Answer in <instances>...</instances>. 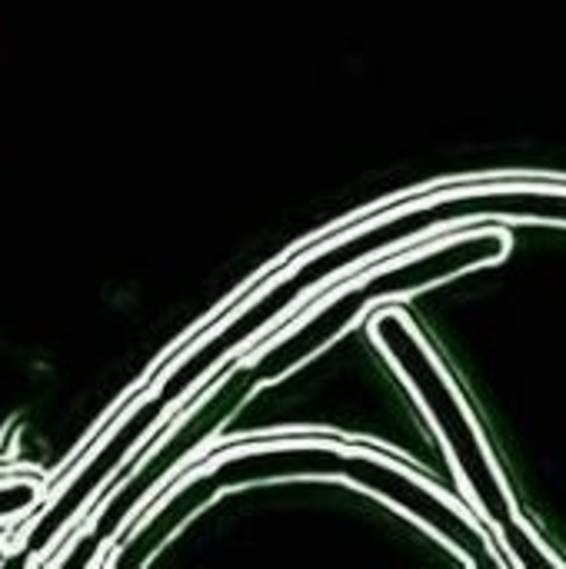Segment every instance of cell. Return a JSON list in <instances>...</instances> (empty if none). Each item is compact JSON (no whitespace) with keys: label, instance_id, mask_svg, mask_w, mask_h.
I'll return each mask as SVG.
<instances>
[{"label":"cell","instance_id":"6","mask_svg":"<svg viewBox=\"0 0 566 569\" xmlns=\"http://www.w3.org/2000/svg\"><path fill=\"white\" fill-rule=\"evenodd\" d=\"M217 497V490H214V483L207 480V473L203 470H197V473H190L187 480H180L177 487H173V493L167 497V503H160L157 510H150V517H147V523L143 527H137L120 547H117V553H107L100 563L103 567H147L150 560H153V553L197 513V510H203L210 500Z\"/></svg>","mask_w":566,"mask_h":569},{"label":"cell","instance_id":"1","mask_svg":"<svg viewBox=\"0 0 566 569\" xmlns=\"http://www.w3.org/2000/svg\"><path fill=\"white\" fill-rule=\"evenodd\" d=\"M407 243L397 223V213L374 220L367 230H357L344 240H330L314 257L290 267L274 287L254 297L244 310L227 317L217 330H210L200 343H193L163 377H157L120 417L117 423L90 447L83 463L63 480V487L50 497V503L33 517V523L17 540V557L10 563H37L70 533L77 517L97 500L100 487L127 463V457L214 373L220 370L240 347L257 340L270 323H277L287 310L300 307L314 290L327 287L344 270L387 253Z\"/></svg>","mask_w":566,"mask_h":569},{"label":"cell","instance_id":"3","mask_svg":"<svg viewBox=\"0 0 566 569\" xmlns=\"http://www.w3.org/2000/svg\"><path fill=\"white\" fill-rule=\"evenodd\" d=\"M504 250H507L504 233H477V237H464V240H454L447 247H437V250H430L424 257L404 260L397 267L374 270L360 283L347 287L344 293L330 297L324 307H317L314 313H307L277 343H270L267 350H260L254 357V363L240 370V377L247 380L250 390L267 387V383H277L287 373H294L297 367H304L307 360H314L324 347H330L377 300L424 290L430 283H440V280L460 273V270L490 263V260L504 257Z\"/></svg>","mask_w":566,"mask_h":569},{"label":"cell","instance_id":"7","mask_svg":"<svg viewBox=\"0 0 566 569\" xmlns=\"http://www.w3.org/2000/svg\"><path fill=\"white\" fill-rule=\"evenodd\" d=\"M43 500V490L37 480L7 477L0 480V523H13L27 513H33Z\"/></svg>","mask_w":566,"mask_h":569},{"label":"cell","instance_id":"2","mask_svg":"<svg viewBox=\"0 0 566 569\" xmlns=\"http://www.w3.org/2000/svg\"><path fill=\"white\" fill-rule=\"evenodd\" d=\"M207 480L217 493L247 487V483H267V480H304V477H340L350 480L387 503L407 510L420 523H427L434 533H440L450 547H457L470 563L490 567L494 553L484 540V533L464 520L450 503H444L430 487L394 467L390 460L344 447L334 440H300V443H254V447H234L207 460L203 467Z\"/></svg>","mask_w":566,"mask_h":569},{"label":"cell","instance_id":"4","mask_svg":"<svg viewBox=\"0 0 566 569\" xmlns=\"http://www.w3.org/2000/svg\"><path fill=\"white\" fill-rule=\"evenodd\" d=\"M370 333L384 347L390 363L407 377L414 393L424 400L430 420L444 433V440H447V447H450V453H454V460L460 467V477L474 490V497L484 507V513L490 517V523L507 537L514 557L520 563H527V567L550 563V557H544L537 550V543L517 527L510 500H507V493H504V487H500V480H497V473H494V467H490V460L484 453V443H480L477 430L470 427L467 410L460 407L454 387L447 383V377L440 373V367L434 363V357L427 353V347L420 343L414 327L397 310H384V313L374 317Z\"/></svg>","mask_w":566,"mask_h":569},{"label":"cell","instance_id":"5","mask_svg":"<svg viewBox=\"0 0 566 569\" xmlns=\"http://www.w3.org/2000/svg\"><path fill=\"white\" fill-rule=\"evenodd\" d=\"M254 390L247 387V380L240 377V373H234L220 390H214L197 410H193V417H187L173 433H170V440L147 460V467L130 480V483H123L120 490H117V497L113 500H107L97 513H93V520H90V527L63 550V553H57L53 557V563L57 567H97L100 560H103V550L110 547V543H117V537L127 530V523L153 500V493L173 477V473H180V467H183V460L190 457V453H197L230 417H234V410L250 397Z\"/></svg>","mask_w":566,"mask_h":569}]
</instances>
